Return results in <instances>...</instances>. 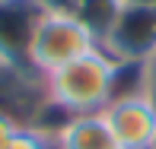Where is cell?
I'll use <instances>...</instances> for the list:
<instances>
[{
  "label": "cell",
  "mask_w": 156,
  "mask_h": 149,
  "mask_svg": "<svg viewBox=\"0 0 156 149\" xmlns=\"http://www.w3.org/2000/svg\"><path fill=\"white\" fill-rule=\"evenodd\" d=\"M121 149H153L156 140V98L153 95H124L102 108Z\"/></svg>",
  "instance_id": "obj_5"
},
{
  "label": "cell",
  "mask_w": 156,
  "mask_h": 149,
  "mask_svg": "<svg viewBox=\"0 0 156 149\" xmlns=\"http://www.w3.org/2000/svg\"><path fill=\"white\" fill-rule=\"evenodd\" d=\"M93 48H99L96 35L73 13H45L29 45V67L38 76H48Z\"/></svg>",
  "instance_id": "obj_2"
},
{
  "label": "cell",
  "mask_w": 156,
  "mask_h": 149,
  "mask_svg": "<svg viewBox=\"0 0 156 149\" xmlns=\"http://www.w3.org/2000/svg\"><path fill=\"white\" fill-rule=\"evenodd\" d=\"M118 10H121V0H76L73 16L96 35V41L105 38V32L112 29Z\"/></svg>",
  "instance_id": "obj_7"
},
{
  "label": "cell",
  "mask_w": 156,
  "mask_h": 149,
  "mask_svg": "<svg viewBox=\"0 0 156 149\" xmlns=\"http://www.w3.org/2000/svg\"><path fill=\"white\" fill-rule=\"evenodd\" d=\"M99 48L118 63H150L156 57V6L121 3Z\"/></svg>",
  "instance_id": "obj_3"
},
{
  "label": "cell",
  "mask_w": 156,
  "mask_h": 149,
  "mask_svg": "<svg viewBox=\"0 0 156 149\" xmlns=\"http://www.w3.org/2000/svg\"><path fill=\"white\" fill-rule=\"evenodd\" d=\"M147 92L156 98V57L147 63Z\"/></svg>",
  "instance_id": "obj_11"
},
{
  "label": "cell",
  "mask_w": 156,
  "mask_h": 149,
  "mask_svg": "<svg viewBox=\"0 0 156 149\" xmlns=\"http://www.w3.org/2000/svg\"><path fill=\"white\" fill-rule=\"evenodd\" d=\"M121 3H144V6H156V0H121Z\"/></svg>",
  "instance_id": "obj_12"
},
{
  "label": "cell",
  "mask_w": 156,
  "mask_h": 149,
  "mask_svg": "<svg viewBox=\"0 0 156 149\" xmlns=\"http://www.w3.org/2000/svg\"><path fill=\"white\" fill-rule=\"evenodd\" d=\"M23 127V120H16L13 114H6V111H0V149L10 146V140L16 137V130Z\"/></svg>",
  "instance_id": "obj_9"
},
{
  "label": "cell",
  "mask_w": 156,
  "mask_h": 149,
  "mask_svg": "<svg viewBox=\"0 0 156 149\" xmlns=\"http://www.w3.org/2000/svg\"><path fill=\"white\" fill-rule=\"evenodd\" d=\"M153 149H156V140H153Z\"/></svg>",
  "instance_id": "obj_13"
},
{
  "label": "cell",
  "mask_w": 156,
  "mask_h": 149,
  "mask_svg": "<svg viewBox=\"0 0 156 149\" xmlns=\"http://www.w3.org/2000/svg\"><path fill=\"white\" fill-rule=\"evenodd\" d=\"M45 13H73L76 0H35Z\"/></svg>",
  "instance_id": "obj_10"
},
{
  "label": "cell",
  "mask_w": 156,
  "mask_h": 149,
  "mask_svg": "<svg viewBox=\"0 0 156 149\" xmlns=\"http://www.w3.org/2000/svg\"><path fill=\"white\" fill-rule=\"evenodd\" d=\"M41 16H45V10L35 0H0V63L3 67L32 70L29 45Z\"/></svg>",
  "instance_id": "obj_4"
},
{
  "label": "cell",
  "mask_w": 156,
  "mask_h": 149,
  "mask_svg": "<svg viewBox=\"0 0 156 149\" xmlns=\"http://www.w3.org/2000/svg\"><path fill=\"white\" fill-rule=\"evenodd\" d=\"M6 149H54V137L38 130V127H32V124H23Z\"/></svg>",
  "instance_id": "obj_8"
},
{
  "label": "cell",
  "mask_w": 156,
  "mask_h": 149,
  "mask_svg": "<svg viewBox=\"0 0 156 149\" xmlns=\"http://www.w3.org/2000/svg\"><path fill=\"white\" fill-rule=\"evenodd\" d=\"M118 60H112L102 48L70 60L67 67L45 76V92L67 114H93L115 98Z\"/></svg>",
  "instance_id": "obj_1"
},
{
  "label": "cell",
  "mask_w": 156,
  "mask_h": 149,
  "mask_svg": "<svg viewBox=\"0 0 156 149\" xmlns=\"http://www.w3.org/2000/svg\"><path fill=\"white\" fill-rule=\"evenodd\" d=\"M54 149H121L102 111L73 114L54 137Z\"/></svg>",
  "instance_id": "obj_6"
}]
</instances>
